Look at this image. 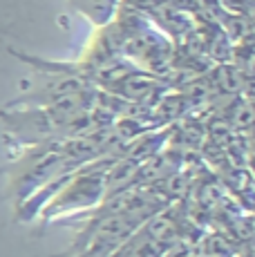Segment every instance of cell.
Here are the masks:
<instances>
[{
    "instance_id": "cell-1",
    "label": "cell",
    "mask_w": 255,
    "mask_h": 257,
    "mask_svg": "<svg viewBox=\"0 0 255 257\" xmlns=\"http://www.w3.org/2000/svg\"><path fill=\"white\" fill-rule=\"evenodd\" d=\"M114 157H101L70 172L56 190V195L43 208V224L70 215H85V212L99 208L107 197V170Z\"/></svg>"
},
{
    "instance_id": "cell-2",
    "label": "cell",
    "mask_w": 255,
    "mask_h": 257,
    "mask_svg": "<svg viewBox=\"0 0 255 257\" xmlns=\"http://www.w3.org/2000/svg\"><path fill=\"white\" fill-rule=\"evenodd\" d=\"M186 235L184 217L170 204L139 226L110 257H164L166 250Z\"/></svg>"
},
{
    "instance_id": "cell-3",
    "label": "cell",
    "mask_w": 255,
    "mask_h": 257,
    "mask_svg": "<svg viewBox=\"0 0 255 257\" xmlns=\"http://www.w3.org/2000/svg\"><path fill=\"white\" fill-rule=\"evenodd\" d=\"M237 244L224 233H206L199 239V257H237Z\"/></svg>"
},
{
    "instance_id": "cell-4",
    "label": "cell",
    "mask_w": 255,
    "mask_h": 257,
    "mask_svg": "<svg viewBox=\"0 0 255 257\" xmlns=\"http://www.w3.org/2000/svg\"><path fill=\"white\" fill-rule=\"evenodd\" d=\"M255 123V105L251 101H244L235 105V116H233V125L235 127H248Z\"/></svg>"
},
{
    "instance_id": "cell-5",
    "label": "cell",
    "mask_w": 255,
    "mask_h": 257,
    "mask_svg": "<svg viewBox=\"0 0 255 257\" xmlns=\"http://www.w3.org/2000/svg\"><path fill=\"white\" fill-rule=\"evenodd\" d=\"M237 257H255V253H253V250H239Z\"/></svg>"
},
{
    "instance_id": "cell-6",
    "label": "cell",
    "mask_w": 255,
    "mask_h": 257,
    "mask_svg": "<svg viewBox=\"0 0 255 257\" xmlns=\"http://www.w3.org/2000/svg\"><path fill=\"white\" fill-rule=\"evenodd\" d=\"M253 253H255V250H253Z\"/></svg>"
}]
</instances>
